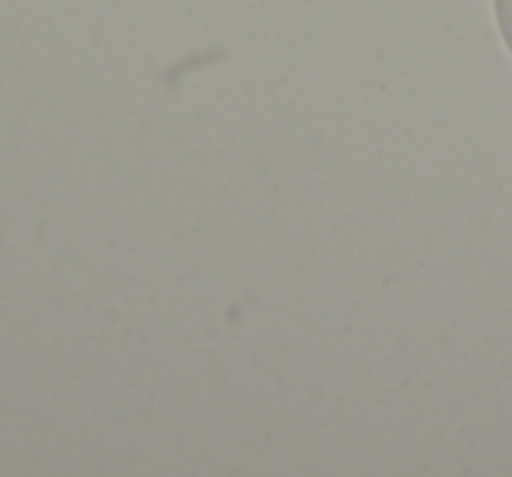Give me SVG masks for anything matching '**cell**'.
Returning a JSON list of instances; mask_svg holds the SVG:
<instances>
[{
	"label": "cell",
	"mask_w": 512,
	"mask_h": 477,
	"mask_svg": "<svg viewBox=\"0 0 512 477\" xmlns=\"http://www.w3.org/2000/svg\"><path fill=\"white\" fill-rule=\"evenodd\" d=\"M495 11H498V25H502V36L512 53V0H495Z\"/></svg>",
	"instance_id": "1"
}]
</instances>
